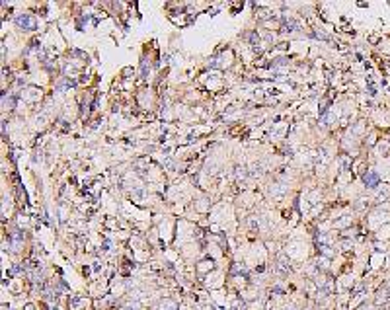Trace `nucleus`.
I'll return each instance as SVG.
<instances>
[{
	"mask_svg": "<svg viewBox=\"0 0 390 310\" xmlns=\"http://www.w3.org/2000/svg\"><path fill=\"white\" fill-rule=\"evenodd\" d=\"M16 22H18V26H22V29H35V20L31 16H27V14L20 16Z\"/></svg>",
	"mask_w": 390,
	"mask_h": 310,
	"instance_id": "1",
	"label": "nucleus"
},
{
	"mask_svg": "<svg viewBox=\"0 0 390 310\" xmlns=\"http://www.w3.org/2000/svg\"><path fill=\"white\" fill-rule=\"evenodd\" d=\"M365 184H367L369 187H375L376 184H379V176H376L375 172H369L367 176H365Z\"/></svg>",
	"mask_w": 390,
	"mask_h": 310,
	"instance_id": "2",
	"label": "nucleus"
}]
</instances>
